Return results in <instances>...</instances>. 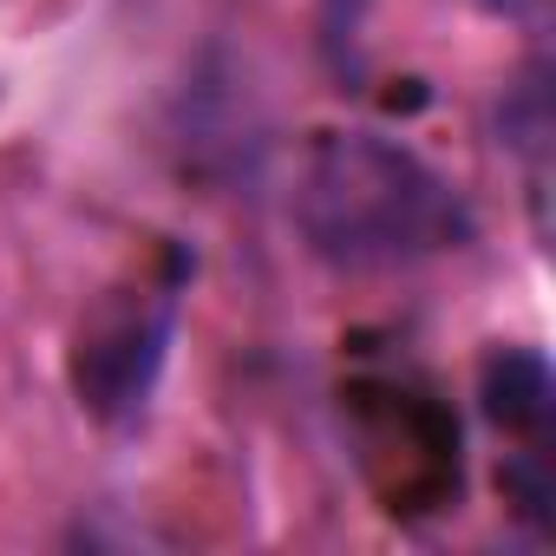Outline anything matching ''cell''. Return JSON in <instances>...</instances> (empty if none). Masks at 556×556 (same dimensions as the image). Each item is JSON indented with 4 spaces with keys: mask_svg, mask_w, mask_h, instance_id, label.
Returning a JSON list of instances; mask_svg holds the SVG:
<instances>
[{
    "mask_svg": "<svg viewBox=\"0 0 556 556\" xmlns=\"http://www.w3.org/2000/svg\"><path fill=\"white\" fill-rule=\"evenodd\" d=\"M164 341H170V289H125L112 295L86 328H79V354H73V380L79 400L105 419H125L144 406L157 367H164Z\"/></svg>",
    "mask_w": 556,
    "mask_h": 556,
    "instance_id": "2",
    "label": "cell"
},
{
    "mask_svg": "<svg viewBox=\"0 0 556 556\" xmlns=\"http://www.w3.org/2000/svg\"><path fill=\"white\" fill-rule=\"evenodd\" d=\"M302 229L341 268H393L458 242L465 203L413 151L374 131H334L302 170Z\"/></svg>",
    "mask_w": 556,
    "mask_h": 556,
    "instance_id": "1",
    "label": "cell"
},
{
    "mask_svg": "<svg viewBox=\"0 0 556 556\" xmlns=\"http://www.w3.org/2000/svg\"><path fill=\"white\" fill-rule=\"evenodd\" d=\"M491 413L517 432H536L549 419V374L536 354H510L504 367H491Z\"/></svg>",
    "mask_w": 556,
    "mask_h": 556,
    "instance_id": "3",
    "label": "cell"
}]
</instances>
